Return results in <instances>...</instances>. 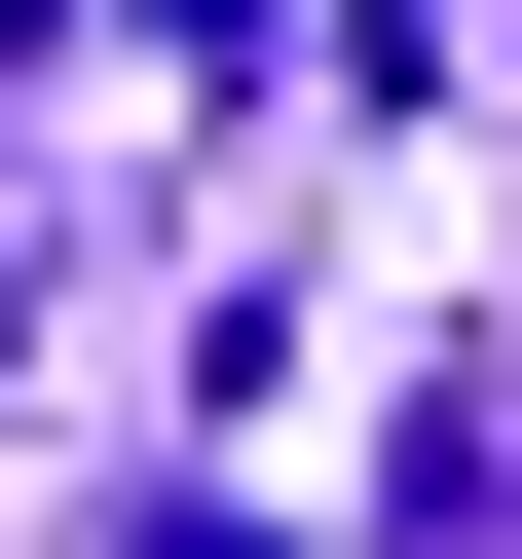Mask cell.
I'll list each match as a JSON object with an SVG mask.
<instances>
[{
  "label": "cell",
  "mask_w": 522,
  "mask_h": 559,
  "mask_svg": "<svg viewBox=\"0 0 522 559\" xmlns=\"http://www.w3.org/2000/svg\"><path fill=\"white\" fill-rule=\"evenodd\" d=\"M150 559H299V522H224V485H187V522H150Z\"/></svg>",
  "instance_id": "6da1fadb"
}]
</instances>
